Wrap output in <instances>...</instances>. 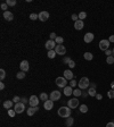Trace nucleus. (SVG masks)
<instances>
[{
  "label": "nucleus",
  "mask_w": 114,
  "mask_h": 127,
  "mask_svg": "<svg viewBox=\"0 0 114 127\" xmlns=\"http://www.w3.org/2000/svg\"><path fill=\"white\" fill-rule=\"evenodd\" d=\"M72 109L70 107H61L58 109V116H61L62 118H68L71 117Z\"/></svg>",
  "instance_id": "nucleus-1"
},
{
  "label": "nucleus",
  "mask_w": 114,
  "mask_h": 127,
  "mask_svg": "<svg viewBox=\"0 0 114 127\" xmlns=\"http://www.w3.org/2000/svg\"><path fill=\"white\" fill-rule=\"evenodd\" d=\"M90 85V81H89L88 77H82L80 78V82L78 83V86L80 90H87Z\"/></svg>",
  "instance_id": "nucleus-2"
},
{
  "label": "nucleus",
  "mask_w": 114,
  "mask_h": 127,
  "mask_svg": "<svg viewBox=\"0 0 114 127\" xmlns=\"http://www.w3.org/2000/svg\"><path fill=\"white\" fill-rule=\"evenodd\" d=\"M56 85L58 86V88H66L67 86V79H66L64 76H61V77H57L56 78Z\"/></svg>",
  "instance_id": "nucleus-3"
},
{
  "label": "nucleus",
  "mask_w": 114,
  "mask_h": 127,
  "mask_svg": "<svg viewBox=\"0 0 114 127\" xmlns=\"http://www.w3.org/2000/svg\"><path fill=\"white\" fill-rule=\"evenodd\" d=\"M14 110H15L16 114H22V112H24V110H25V104L22 103V102H17V103H15V106H14Z\"/></svg>",
  "instance_id": "nucleus-4"
},
{
  "label": "nucleus",
  "mask_w": 114,
  "mask_h": 127,
  "mask_svg": "<svg viewBox=\"0 0 114 127\" xmlns=\"http://www.w3.org/2000/svg\"><path fill=\"white\" fill-rule=\"evenodd\" d=\"M110 41L106 39L101 40V42H99V49L101 50V51H106V50H108V48H110Z\"/></svg>",
  "instance_id": "nucleus-5"
},
{
  "label": "nucleus",
  "mask_w": 114,
  "mask_h": 127,
  "mask_svg": "<svg viewBox=\"0 0 114 127\" xmlns=\"http://www.w3.org/2000/svg\"><path fill=\"white\" fill-rule=\"evenodd\" d=\"M61 97H62V94H61L59 91H51V93L49 95L50 100H52V101H58V100H61Z\"/></svg>",
  "instance_id": "nucleus-6"
},
{
  "label": "nucleus",
  "mask_w": 114,
  "mask_h": 127,
  "mask_svg": "<svg viewBox=\"0 0 114 127\" xmlns=\"http://www.w3.org/2000/svg\"><path fill=\"white\" fill-rule=\"evenodd\" d=\"M55 51H56V53H57V55L64 56L66 53V48L63 46V44H57V46H56V48H55Z\"/></svg>",
  "instance_id": "nucleus-7"
},
{
  "label": "nucleus",
  "mask_w": 114,
  "mask_h": 127,
  "mask_svg": "<svg viewBox=\"0 0 114 127\" xmlns=\"http://www.w3.org/2000/svg\"><path fill=\"white\" fill-rule=\"evenodd\" d=\"M56 46H57V43L55 42V40H48V41L46 42V44H45L46 49L48 50V51L49 50H55Z\"/></svg>",
  "instance_id": "nucleus-8"
},
{
  "label": "nucleus",
  "mask_w": 114,
  "mask_h": 127,
  "mask_svg": "<svg viewBox=\"0 0 114 127\" xmlns=\"http://www.w3.org/2000/svg\"><path fill=\"white\" fill-rule=\"evenodd\" d=\"M29 104L31 107H38V104H39V98L36 97V95H31L29 99Z\"/></svg>",
  "instance_id": "nucleus-9"
},
{
  "label": "nucleus",
  "mask_w": 114,
  "mask_h": 127,
  "mask_svg": "<svg viewBox=\"0 0 114 127\" xmlns=\"http://www.w3.org/2000/svg\"><path fill=\"white\" fill-rule=\"evenodd\" d=\"M79 106V100L78 98H72L71 100H68L67 101V107H70L71 109H74Z\"/></svg>",
  "instance_id": "nucleus-10"
},
{
  "label": "nucleus",
  "mask_w": 114,
  "mask_h": 127,
  "mask_svg": "<svg viewBox=\"0 0 114 127\" xmlns=\"http://www.w3.org/2000/svg\"><path fill=\"white\" fill-rule=\"evenodd\" d=\"M20 68H21V72L26 73L27 70H29V68H30L29 61H27V60H23V61H21V64H20Z\"/></svg>",
  "instance_id": "nucleus-11"
},
{
  "label": "nucleus",
  "mask_w": 114,
  "mask_h": 127,
  "mask_svg": "<svg viewBox=\"0 0 114 127\" xmlns=\"http://www.w3.org/2000/svg\"><path fill=\"white\" fill-rule=\"evenodd\" d=\"M94 39H95V35L92 34V33H90V32L86 33L85 36H83V40H85V42H86V43H90V42H92V41H94Z\"/></svg>",
  "instance_id": "nucleus-12"
},
{
  "label": "nucleus",
  "mask_w": 114,
  "mask_h": 127,
  "mask_svg": "<svg viewBox=\"0 0 114 127\" xmlns=\"http://www.w3.org/2000/svg\"><path fill=\"white\" fill-rule=\"evenodd\" d=\"M64 77L67 79V81H72V79H74V75H73V73H72L71 69H66V70H64Z\"/></svg>",
  "instance_id": "nucleus-13"
},
{
  "label": "nucleus",
  "mask_w": 114,
  "mask_h": 127,
  "mask_svg": "<svg viewBox=\"0 0 114 127\" xmlns=\"http://www.w3.org/2000/svg\"><path fill=\"white\" fill-rule=\"evenodd\" d=\"M43 108H45L46 110H51L52 108H54V101L52 100H47V101L43 102Z\"/></svg>",
  "instance_id": "nucleus-14"
},
{
  "label": "nucleus",
  "mask_w": 114,
  "mask_h": 127,
  "mask_svg": "<svg viewBox=\"0 0 114 127\" xmlns=\"http://www.w3.org/2000/svg\"><path fill=\"white\" fill-rule=\"evenodd\" d=\"M48 18H49L48 11H41V13H39V20L41 22H46V20H48Z\"/></svg>",
  "instance_id": "nucleus-15"
},
{
  "label": "nucleus",
  "mask_w": 114,
  "mask_h": 127,
  "mask_svg": "<svg viewBox=\"0 0 114 127\" xmlns=\"http://www.w3.org/2000/svg\"><path fill=\"white\" fill-rule=\"evenodd\" d=\"M85 27V23H83V20H76V22H74V29H78V31H81L82 29Z\"/></svg>",
  "instance_id": "nucleus-16"
},
{
  "label": "nucleus",
  "mask_w": 114,
  "mask_h": 127,
  "mask_svg": "<svg viewBox=\"0 0 114 127\" xmlns=\"http://www.w3.org/2000/svg\"><path fill=\"white\" fill-rule=\"evenodd\" d=\"M3 18L7 20V22H10V20H13V18H14V15H13V13L12 11H3Z\"/></svg>",
  "instance_id": "nucleus-17"
},
{
  "label": "nucleus",
  "mask_w": 114,
  "mask_h": 127,
  "mask_svg": "<svg viewBox=\"0 0 114 127\" xmlns=\"http://www.w3.org/2000/svg\"><path fill=\"white\" fill-rule=\"evenodd\" d=\"M72 94H73V88H72V86L67 85L66 88H64V95H66V97H71Z\"/></svg>",
  "instance_id": "nucleus-18"
},
{
  "label": "nucleus",
  "mask_w": 114,
  "mask_h": 127,
  "mask_svg": "<svg viewBox=\"0 0 114 127\" xmlns=\"http://www.w3.org/2000/svg\"><path fill=\"white\" fill-rule=\"evenodd\" d=\"M38 110H39L38 107H30L29 109L26 110V114H27V116H33Z\"/></svg>",
  "instance_id": "nucleus-19"
},
{
  "label": "nucleus",
  "mask_w": 114,
  "mask_h": 127,
  "mask_svg": "<svg viewBox=\"0 0 114 127\" xmlns=\"http://www.w3.org/2000/svg\"><path fill=\"white\" fill-rule=\"evenodd\" d=\"M12 107H13V101L12 100H7V101H5L3 102V108L5 109H12Z\"/></svg>",
  "instance_id": "nucleus-20"
},
{
  "label": "nucleus",
  "mask_w": 114,
  "mask_h": 127,
  "mask_svg": "<svg viewBox=\"0 0 114 127\" xmlns=\"http://www.w3.org/2000/svg\"><path fill=\"white\" fill-rule=\"evenodd\" d=\"M83 57H85V59L88 60V61H90V60L94 59V55H92L91 52H85V53H83Z\"/></svg>",
  "instance_id": "nucleus-21"
},
{
  "label": "nucleus",
  "mask_w": 114,
  "mask_h": 127,
  "mask_svg": "<svg viewBox=\"0 0 114 127\" xmlns=\"http://www.w3.org/2000/svg\"><path fill=\"white\" fill-rule=\"evenodd\" d=\"M65 124H66V126H67V127H71L72 125L74 124V119H73L72 117L66 118V123H65Z\"/></svg>",
  "instance_id": "nucleus-22"
},
{
  "label": "nucleus",
  "mask_w": 114,
  "mask_h": 127,
  "mask_svg": "<svg viewBox=\"0 0 114 127\" xmlns=\"http://www.w3.org/2000/svg\"><path fill=\"white\" fill-rule=\"evenodd\" d=\"M56 55H57V53H56L55 50H49L48 53H47V56H48V58H50V59H54V58L56 57Z\"/></svg>",
  "instance_id": "nucleus-23"
},
{
  "label": "nucleus",
  "mask_w": 114,
  "mask_h": 127,
  "mask_svg": "<svg viewBox=\"0 0 114 127\" xmlns=\"http://www.w3.org/2000/svg\"><path fill=\"white\" fill-rule=\"evenodd\" d=\"M73 95H74V98H79V97L82 95V91H80V88L73 90Z\"/></svg>",
  "instance_id": "nucleus-24"
},
{
  "label": "nucleus",
  "mask_w": 114,
  "mask_h": 127,
  "mask_svg": "<svg viewBox=\"0 0 114 127\" xmlns=\"http://www.w3.org/2000/svg\"><path fill=\"white\" fill-rule=\"evenodd\" d=\"M88 109L89 108L86 106V104H81L80 106V112H82V114H87L88 112Z\"/></svg>",
  "instance_id": "nucleus-25"
},
{
  "label": "nucleus",
  "mask_w": 114,
  "mask_h": 127,
  "mask_svg": "<svg viewBox=\"0 0 114 127\" xmlns=\"http://www.w3.org/2000/svg\"><path fill=\"white\" fill-rule=\"evenodd\" d=\"M88 94L90 97H96V88H89V91H88Z\"/></svg>",
  "instance_id": "nucleus-26"
},
{
  "label": "nucleus",
  "mask_w": 114,
  "mask_h": 127,
  "mask_svg": "<svg viewBox=\"0 0 114 127\" xmlns=\"http://www.w3.org/2000/svg\"><path fill=\"white\" fill-rule=\"evenodd\" d=\"M16 78L17 79H23V78H25V73L24 72H20L16 74Z\"/></svg>",
  "instance_id": "nucleus-27"
},
{
  "label": "nucleus",
  "mask_w": 114,
  "mask_h": 127,
  "mask_svg": "<svg viewBox=\"0 0 114 127\" xmlns=\"http://www.w3.org/2000/svg\"><path fill=\"white\" fill-rule=\"evenodd\" d=\"M30 20H39V14L32 13L31 15H30Z\"/></svg>",
  "instance_id": "nucleus-28"
},
{
  "label": "nucleus",
  "mask_w": 114,
  "mask_h": 127,
  "mask_svg": "<svg viewBox=\"0 0 114 127\" xmlns=\"http://www.w3.org/2000/svg\"><path fill=\"white\" fill-rule=\"evenodd\" d=\"M106 62H107L108 65H112V64H114V57H113V56H110V57H107V58H106Z\"/></svg>",
  "instance_id": "nucleus-29"
},
{
  "label": "nucleus",
  "mask_w": 114,
  "mask_h": 127,
  "mask_svg": "<svg viewBox=\"0 0 114 127\" xmlns=\"http://www.w3.org/2000/svg\"><path fill=\"white\" fill-rule=\"evenodd\" d=\"M48 94H47V93H41V94H40V100H42V101H47V100H48Z\"/></svg>",
  "instance_id": "nucleus-30"
},
{
  "label": "nucleus",
  "mask_w": 114,
  "mask_h": 127,
  "mask_svg": "<svg viewBox=\"0 0 114 127\" xmlns=\"http://www.w3.org/2000/svg\"><path fill=\"white\" fill-rule=\"evenodd\" d=\"M78 16H79V20H83L86 17H87V13H85V11H81V13L79 14Z\"/></svg>",
  "instance_id": "nucleus-31"
},
{
  "label": "nucleus",
  "mask_w": 114,
  "mask_h": 127,
  "mask_svg": "<svg viewBox=\"0 0 114 127\" xmlns=\"http://www.w3.org/2000/svg\"><path fill=\"white\" fill-rule=\"evenodd\" d=\"M55 42L57 43V44H63V42H64V39H63L62 36H57L55 40Z\"/></svg>",
  "instance_id": "nucleus-32"
},
{
  "label": "nucleus",
  "mask_w": 114,
  "mask_h": 127,
  "mask_svg": "<svg viewBox=\"0 0 114 127\" xmlns=\"http://www.w3.org/2000/svg\"><path fill=\"white\" fill-rule=\"evenodd\" d=\"M6 3L8 5V6L10 7H13L16 5V0H6Z\"/></svg>",
  "instance_id": "nucleus-33"
},
{
  "label": "nucleus",
  "mask_w": 114,
  "mask_h": 127,
  "mask_svg": "<svg viewBox=\"0 0 114 127\" xmlns=\"http://www.w3.org/2000/svg\"><path fill=\"white\" fill-rule=\"evenodd\" d=\"M15 115H16V112H15V110H14V109H9V110H8V116H9V117H15Z\"/></svg>",
  "instance_id": "nucleus-34"
},
{
  "label": "nucleus",
  "mask_w": 114,
  "mask_h": 127,
  "mask_svg": "<svg viewBox=\"0 0 114 127\" xmlns=\"http://www.w3.org/2000/svg\"><path fill=\"white\" fill-rule=\"evenodd\" d=\"M107 97L110 99H114V90H110L107 92Z\"/></svg>",
  "instance_id": "nucleus-35"
},
{
  "label": "nucleus",
  "mask_w": 114,
  "mask_h": 127,
  "mask_svg": "<svg viewBox=\"0 0 114 127\" xmlns=\"http://www.w3.org/2000/svg\"><path fill=\"white\" fill-rule=\"evenodd\" d=\"M5 77H6V72H5L3 69H0V78H1V81H2Z\"/></svg>",
  "instance_id": "nucleus-36"
},
{
  "label": "nucleus",
  "mask_w": 114,
  "mask_h": 127,
  "mask_svg": "<svg viewBox=\"0 0 114 127\" xmlns=\"http://www.w3.org/2000/svg\"><path fill=\"white\" fill-rule=\"evenodd\" d=\"M7 7H8V5H7L6 2H3V3H1V6H0V8L3 10V11H7Z\"/></svg>",
  "instance_id": "nucleus-37"
},
{
  "label": "nucleus",
  "mask_w": 114,
  "mask_h": 127,
  "mask_svg": "<svg viewBox=\"0 0 114 127\" xmlns=\"http://www.w3.org/2000/svg\"><path fill=\"white\" fill-rule=\"evenodd\" d=\"M78 85V83H76V81L75 79H72L71 82H70V86H72V88H75Z\"/></svg>",
  "instance_id": "nucleus-38"
},
{
  "label": "nucleus",
  "mask_w": 114,
  "mask_h": 127,
  "mask_svg": "<svg viewBox=\"0 0 114 127\" xmlns=\"http://www.w3.org/2000/svg\"><path fill=\"white\" fill-rule=\"evenodd\" d=\"M13 102H15V103L21 102V98H20V97H17V95H15V97L13 98Z\"/></svg>",
  "instance_id": "nucleus-39"
},
{
  "label": "nucleus",
  "mask_w": 114,
  "mask_h": 127,
  "mask_svg": "<svg viewBox=\"0 0 114 127\" xmlns=\"http://www.w3.org/2000/svg\"><path fill=\"white\" fill-rule=\"evenodd\" d=\"M68 67H70V68H74V67H75V62L74 61H73V60H71V61H70V62H68Z\"/></svg>",
  "instance_id": "nucleus-40"
},
{
  "label": "nucleus",
  "mask_w": 114,
  "mask_h": 127,
  "mask_svg": "<svg viewBox=\"0 0 114 127\" xmlns=\"http://www.w3.org/2000/svg\"><path fill=\"white\" fill-rule=\"evenodd\" d=\"M71 20H74V22H76V20H79V16H78V15H75V14H73L72 17H71Z\"/></svg>",
  "instance_id": "nucleus-41"
},
{
  "label": "nucleus",
  "mask_w": 114,
  "mask_h": 127,
  "mask_svg": "<svg viewBox=\"0 0 114 127\" xmlns=\"http://www.w3.org/2000/svg\"><path fill=\"white\" fill-rule=\"evenodd\" d=\"M21 102H22V103H24V104L29 103V99H26V98H21Z\"/></svg>",
  "instance_id": "nucleus-42"
},
{
  "label": "nucleus",
  "mask_w": 114,
  "mask_h": 127,
  "mask_svg": "<svg viewBox=\"0 0 114 127\" xmlns=\"http://www.w3.org/2000/svg\"><path fill=\"white\" fill-rule=\"evenodd\" d=\"M49 36H50V40H56V38H57L56 33H54V32L50 33V35H49Z\"/></svg>",
  "instance_id": "nucleus-43"
},
{
  "label": "nucleus",
  "mask_w": 114,
  "mask_h": 127,
  "mask_svg": "<svg viewBox=\"0 0 114 127\" xmlns=\"http://www.w3.org/2000/svg\"><path fill=\"white\" fill-rule=\"evenodd\" d=\"M105 55L107 56V57H110V56H112V55H113V52H112V50H110V49H108V50H106V51H105Z\"/></svg>",
  "instance_id": "nucleus-44"
},
{
  "label": "nucleus",
  "mask_w": 114,
  "mask_h": 127,
  "mask_svg": "<svg viewBox=\"0 0 114 127\" xmlns=\"http://www.w3.org/2000/svg\"><path fill=\"white\" fill-rule=\"evenodd\" d=\"M106 127H114V121H110L106 124Z\"/></svg>",
  "instance_id": "nucleus-45"
},
{
  "label": "nucleus",
  "mask_w": 114,
  "mask_h": 127,
  "mask_svg": "<svg viewBox=\"0 0 114 127\" xmlns=\"http://www.w3.org/2000/svg\"><path fill=\"white\" fill-rule=\"evenodd\" d=\"M71 61V59L68 58V57H65V58H64V64H67L68 65V62Z\"/></svg>",
  "instance_id": "nucleus-46"
},
{
  "label": "nucleus",
  "mask_w": 114,
  "mask_h": 127,
  "mask_svg": "<svg viewBox=\"0 0 114 127\" xmlns=\"http://www.w3.org/2000/svg\"><path fill=\"white\" fill-rule=\"evenodd\" d=\"M108 41H110L111 43H114V34H113V35H111L110 38H108Z\"/></svg>",
  "instance_id": "nucleus-47"
},
{
  "label": "nucleus",
  "mask_w": 114,
  "mask_h": 127,
  "mask_svg": "<svg viewBox=\"0 0 114 127\" xmlns=\"http://www.w3.org/2000/svg\"><path fill=\"white\" fill-rule=\"evenodd\" d=\"M96 99H97V100H101V99H103V95L101 94H96Z\"/></svg>",
  "instance_id": "nucleus-48"
},
{
  "label": "nucleus",
  "mask_w": 114,
  "mask_h": 127,
  "mask_svg": "<svg viewBox=\"0 0 114 127\" xmlns=\"http://www.w3.org/2000/svg\"><path fill=\"white\" fill-rule=\"evenodd\" d=\"M3 88H5V84L1 82V83H0V90H3Z\"/></svg>",
  "instance_id": "nucleus-49"
},
{
  "label": "nucleus",
  "mask_w": 114,
  "mask_h": 127,
  "mask_svg": "<svg viewBox=\"0 0 114 127\" xmlns=\"http://www.w3.org/2000/svg\"><path fill=\"white\" fill-rule=\"evenodd\" d=\"M111 90H114V81L111 83Z\"/></svg>",
  "instance_id": "nucleus-50"
},
{
  "label": "nucleus",
  "mask_w": 114,
  "mask_h": 127,
  "mask_svg": "<svg viewBox=\"0 0 114 127\" xmlns=\"http://www.w3.org/2000/svg\"><path fill=\"white\" fill-rule=\"evenodd\" d=\"M112 52H113V55H114V49H113V50H112Z\"/></svg>",
  "instance_id": "nucleus-51"
}]
</instances>
